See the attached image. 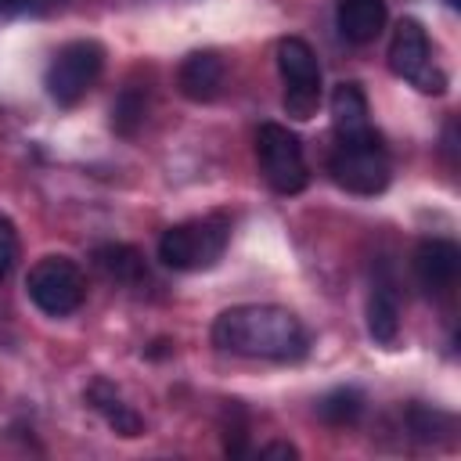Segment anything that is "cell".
<instances>
[{
    "label": "cell",
    "instance_id": "obj_8",
    "mask_svg": "<svg viewBox=\"0 0 461 461\" xmlns=\"http://www.w3.org/2000/svg\"><path fill=\"white\" fill-rule=\"evenodd\" d=\"M277 72L285 79V112L292 119H313L321 108V65L303 36H285L277 43Z\"/></svg>",
    "mask_w": 461,
    "mask_h": 461
},
{
    "label": "cell",
    "instance_id": "obj_6",
    "mask_svg": "<svg viewBox=\"0 0 461 461\" xmlns=\"http://www.w3.org/2000/svg\"><path fill=\"white\" fill-rule=\"evenodd\" d=\"M256 158H259L263 180L277 194H299L310 184V166H306L303 144L281 122H263L256 130Z\"/></svg>",
    "mask_w": 461,
    "mask_h": 461
},
{
    "label": "cell",
    "instance_id": "obj_20",
    "mask_svg": "<svg viewBox=\"0 0 461 461\" xmlns=\"http://www.w3.org/2000/svg\"><path fill=\"white\" fill-rule=\"evenodd\" d=\"M61 0H0V14H22V11H47Z\"/></svg>",
    "mask_w": 461,
    "mask_h": 461
},
{
    "label": "cell",
    "instance_id": "obj_12",
    "mask_svg": "<svg viewBox=\"0 0 461 461\" xmlns=\"http://www.w3.org/2000/svg\"><path fill=\"white\" fill-rule=\"evenodd\" d=\"M367 331L378 346H393L400 335V292L389 274H378L371 281L367 295Z\"/></svg>",
    "mask_w": 461,
    "mask_h": 461
},
{
    "label": "cell",
    "instance_id": "obj_18",
    "mask_svg": "<svg viewBox=\"0 0 461 461\" xmlns=\"http://www.w3.org/2000/svg\"><path fill=\"white\" fill-rule=\"evenodd\" d=\"M403 421H407L411 436L421 439V443H439L443 436L454 432V418H450L447 411L429 407V403H411V407L403 411Z\"/></svg>",
    "mask_w": 461,
    "mask_h": 461
},
{
    "label": "cell",
    "instance_id": "obj_3",
    "mask_svg": "<svg viewBox=\"0 0 461 461\" xmlns=\"http://www.w3.org/2000/svg\"><path fill=\"white\" fill-rule=\"evenodd\" d=\"M230 241V220L223 212L173 223L158 238V259L169 270H209Z\"/></svg>",
    "mask_w": 461,
    "mask_h": 461
},
{
    "label": "cell",
    "instance_id": "obj_4",
    "mask_svg": "<svg viewBox=\"0 0 461 461\" xmlns=\"http://www.w3.org/2000/svg\"><path fill=\"white\" fill-rule=\"evenodd\" d=\"M101 72H104V47L97 40H68L65 47H58L54 61L47 65L43 86L54 104L72 108L90 94Z\"/></svg>",
    "mask_w": 461,
    "mask_h": 461
},
{
    "label": "cell",
    "instance_id": "obj_11",
    "mask_svg": "<svg viewBox=\"0 0 461 461\" xmlns=\"http://www.w3.org/2000/svg\"><path fill=\"white\" fill-rule=\"evenodd\" d=\"M385 0H339L335 4V25L342 32V40L364 47L371 40H378V32L385 29Z\"/></svg>",
    "mask_w": 461,
    "mask_h": 461
},
{
    "label": "cell",
    "instance_id": "obj_7",
    "mask_svg": "<svg viewBox=\"0 0 461 461\" xmlns=\"http://www.w3.org/2000/svg\"><path fill=\"white\" fill-rule=\"evenodd\" d=\"M385 58H389L393 76L407 79L414 90H421V94H443L447 90V72L432 65L429 32L421 29L418 18H400L396 22Z\"/></svg>",
    "mask_w": 461,
    "mask_h": 461
},
{
    "label": "cell",
    "instance_id": "obj_17",
    "mask_svg": "<svg viewBox=\"0 0 461 461\" xmlns=\"http://www.w3.org/2000/svg\"><path fill=\"white\" fill-rule=\"evenodd\" d=\"M148 119V86L140 83H126L119 90V97L112 101V130L119 137H137V130Z\"/></svg>",
    "mask_w": 461,
    "mask_h": 461
},
{
    "label": "cell",
    "instance_id": "obj_5",
    "mask_svg": "<svg viewBox=\"0 0 461 461\" xmlns=\"http://www.w3.org/2000/svg\"><path fill=\"white\" fill-rule=\"evenodd\" d=\"M25 292L32 306L47 317H68L83 306L86 277L68 256H43L25 274Z\"/></svg>",
    "mask_w": 461,
    "mask_h": 461
},
{
    "label": "cell",
    "instance_id": "obj_19",
    "mask_svg": "<svg viewBox=\"0 0 461 461\" xmlns=\"http://www.w3.org/2000/svg\"><path fill=\"white\" fill-rule=\"evenodd\" d=\"M14 263H18V230H14L11 216L0 212V281L14 270Z\"/></svg>",
    "mask_w": 461,
    "mask_h": 461
},
{
    "label": "cell",
    "instance_id": "obj_22",
    "mask_svg": "<svg viewBox=\"0 0 461 461\" xmlns=\"http://www.w3.org/2000/svg\"><path fill=\"white\" fill-rule=\"evenodd\" d=\"M447 7H454V11H457V7H461V0H447Z\"/></svg>",
    "mask_w": 461,
    "mask_h": 461
},
{
    "label": "cell",
    "instance_id": "obj_16",
    "mask_svg": "<svg viewBox=\"0 0 461 461\" xmlns=\"http://www.w3.org/2000/svg\"><path fill=\"white\" fill-rule=\"evenodd\" d=\"M364 393L360 389H353V385H339V389H331V393H324L321 400H317V414H321V421L324 425H331V429H349V425H357L360 418H364Z\"/></svg>",
    "mask_w": 461,
    "mask_h": 461
},
{
    "label": "cell",
    "instance_id": "obj_15",
    "mask_svg": "<svg viewBox=\"0 0 461 461\" xmlns=\"http://www.w3.org/2000/svg\"><path fill=\"white\" fill-rule=\"evenodd\" d=\"M86 403L108 421V429H115L119 436H126V439H133V436H140L144 432V418L115 393V385H108V382H94L90 389H86Z\"/></svg>",
    "mask_w": 461,
    "mask_h": 461
},
{
    "label": "cell",
    "instance_id": "obj_21",
    "mask_svg": "<svg viewBox=\"0 0 461 461\" xmlns=\"http://www.w3.org/2000/svg\"><path fill=\"white\" fill-rule=\"evenodd\" d=\"M259 457H285V461H295L299 450H295L292 443H267V447H259Z\"/></svg>",
    "mask_w": 461,
    "mask_h": 461
},
{
    "label": "cell",
    "instance_id": "obj_13",
    "mask_svg": "<svg viewBox=\"0 0 461 461\" xmlns=\"http://www.w3.org/2000/svg\"><path fill=\"white\" fill-rule=\"evenodd\" d=\"M94 263H97V270H101L108 281H115V285L137 288V285L148 281V263H144V256H140L133 245H126V241H104V245H97V249H94Z\"/></svg>",
    "mask_w": 461,
    "mask_h": 461
},
{
    "label": "cell",
    "instance_id": "obj_2",
    "mask_svg": "<svg viewBox=\"0 0 461 461\" xmlns=\"http://www.w3.org/2000/svg\"><path fill=\"white\" fill-rule=\"evenodd\" d=\"M389 151L375 126L357 137H339L328 155V176L349 194H382L389 187Z\"/></svg>",
    "mask_w": 461,
    "mask_h": 461
},
{
    "label": "cell",
    "instance_id": "obj_14",
    "mask_svg": "<svg viewBox=\"0 0 461 461\" xmlns=\"http://www.w3.org/2000/svg\"><path fill=\"white\" fill-rule=\"evenodd\" d=\"M328 108H331V126H335V137H357L364 130H371V112H367V97L360 90V83L346 79L331 90L328 97Z\"/></svg>",
    "mask_w": 461,
    "mask_h": 461
},
{
    "label": "cell",
    "instance_id": "obj_1",
    "mask_svg": "<svg viewBox=\"0 0 461 461\" xmlns=\"http://www.w3.org/2000/svg\"><path fill=\"white\" fill-rule=\"evenodd\" d=\"M212 342L223 353L249 360H277V364L299 360L310 349L303 321L292 310L270 303H241L223 310L212 321Z\"/></svg>",
    "mask_w": 461,
    "mask_h": 461
},
{
    "label": "cell",
    "instance_id": "obj_10",
    "mask_svg": "<svg viewBox=\"0 0 461 461\" xmlns=\"http://www.w3.org/2000/svg\"><path fill=\"white\" fill-rule=\"evenodd\" d=\"M176 90L194 101V104H205L212 101L220 90H223V58L216 50H194L180 61L176 68Z\"/></svg>",
    "mask_w": 461,
    "mask_h": 461
},
{
    "label": "cell",
    "instance_id": "obj_9",
    "mask_svg": "<svg viewBox=\"0 0 461 461\" xmlns=\"http://www.w3.org/2000/svg\"><path fill=\"white\" fill-rule=\"evenodd\" d=\"M414 277L429 295H443L454 288L457 270H461V249L450 238H421L414 256H411Z\"/></svg>",
    "mask_w": 461,
    "mask_h": 461
}]
</instances>
